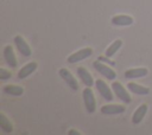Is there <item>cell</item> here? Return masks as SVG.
Here are the masks:
<instances>
[{"instance_id": "cell-1", "label": "cell", "mask_w": 152, "mask_h": 135, "mask_svg": "<svg viewBox=\"0 0 152 135\" xmlns=\"http://www.w3.org/2000/svg\"><path fill=\"white\" fill-rule=\"evenodd\" d=\"M82 96H83V102H84L87 112H89V114L94 112L95 108H96V102H95V97H94V94H93V90L90 89V86H87L83 90Z\"/></svg>"}, {"instance_id": "cell-2", "label": "cell", "mask_w": 152, "mask_h": 135, "mask_svg": "<svg viewBox=\"0 0 152 135\" xmlns=\"http://www.w3.org/2000/svg\"><path fill=\"white\" fill-rule=\"evenodd\" d=\"M93 68H94L97 72H100L102 76H104L107 79H109V81H114V79L116 78V73H115L110 68H108V66L104 65L103 63H100L99 60L93 62Z\"/></svg>"}, {"instance_id": "cell-3", "label": "cell", "mask_w": 152, "mask_h": 135, "mask_svg": "<svg viewBox=\"0 0 152 135\" xmlns=\"http://www.w3.org/2000/svg\"><path fill=\"white\" fill-rule=\"evenodd\" d=\"M112 89H113L114 94L118 96V98H119L120 101H122V102L126 103V104L131 103L132 99H131L129 94L125 90V88H124L119 82H113V83H112Z\"/></svg>"}, {"instance_id": "cell-4", "label": "cell", "mask_w": 152, "mask_h": 135, "mask_svg": "<svg viewBox=\"0 0 152 135\" xmlns=\"http://www.w3.org/2000/svg\"><path fill=\"white\" fill-rule=\"evenodd\" d=\"M91 53H93V50H91L90 47L82 49V50H80V51H77V52H75V53H72V54H70V56L68 57V63H70V64L78 63V62H81V60L88 58L89 56H91Z\"/></svg>"}, {"instance_id": "cell-5", "label": "cell", "mask_w": 152, "mask_h": 135, "mask_svg": "<svg viewBox=\"0 0 152 135\" xmlns=\"http://www.w3.org/2000/svg\"><path fill=\"white\" fill-rule=\"evenodd\" d=\"M14 44L19 51V53H21L24 57H30L32 54L31 49L28 46V44L25 41V39L21 36H15L14 37Z\"/></svg>"}, {"instance_id": "cell-6", "label": "cell", "mask_w": 152, "mask_h": 135, "mask_svg": "<svg viewBox=\"0 0 152 135\" xmlns=\"http://www.w3.org/2000/svg\"><path fill=\"white\" fill-rule=\"evenodd\" d=\"M95 85H96V89H97V91L100 92V95L104 98V101H112L113 99V94H112V91H110V89L108 88V85L103 82V81H101V79H97L96 82H95Z\"/></svg>"}, {"instance_id": "cell-7", "label": "cell", "mask_w": 152, "mask_h": 135, "mask_svg": "<svg viewBox=\"0 0 152 135\" xmlns=\"http://www.w3.org/2000/svg\"><path fill=\"white\" fill-rule=\"evenodd\" d=\"M58 73H59V76L63 78V81L70 86V89H72V90H77V89H78L77 82H76L75 77L70 73L69 70H66V69H61V70L58 71Z\"/></svg>"}, {"instance_id": "cell-8", "label": "cell", "mask_w": 152, "mask_h": 135, "mask_svg": "<svg viewBox=\"0 0 152 135\" xmlns=\"http://www.w3.org/2000/svg\"><path fill=\"white\" fill-rule=\"evenodd\" d=\"M125 111V107L120 104H107L101 108V112L104 115H116L122 114Z\"/></svg>"}, {"instance_id": "cell-9", "label": "cell", "mask_w": 152, "mask_h": 135, "mask_svg": "<svg viewBox=\"0 0 152 135\" xmlns=\"http://www.w3.org/2000/svg\"><path fill=\"white\" fill-rule=\"evenodd\" d=\"M112 24L115 26H129L133 24V18L126 14H119L112 18Z\"/></svg>"}, {"instance_id": "cell-10", "label": "cell", "mask_w": 152, "mask_h": 135, "mask_svg": "<svg viewBox=\"0 0 152 135\" xmlns=\"http://www.w3.org/2000/svg\"><path fill=\"white\" fill-rule=\"evenodd\" d=\"M36 69H37V63H36V62H30V63H27L25 66H23V68L19 70V72H18V78H19V79H24V78L28 77L32 72L36 71Z\"/></svg>"}, {"instance_id": "cell-11", "label": "cell", "mask_w": 152, "mask_h": 135, "mask_svg": "<svg viewBox=\"0 0 152 135\" xmlns=\"http://www.w3.org/2000/svg\"><path fill=\"white\" fill-rule=\"evenodd\" d=\"M4 58L6 60V63L11 66V68H17V59H15V56L13 53V49L11 45H7L5 46L4 49Z\"/></svg>"}, {"instance_id": "cell-12", "label": "cell", "mask_w": 152, "mask_h": 135, "mask_svg": "<svg viewBox=\"0 0 152 135\" xmlns=\"http://www.w3.org/2000/svg\"><path fill=\"white\" fill-rule=\"evenodd\" d=\"M147 69L145 68H137V69H129L125 72V78L127 79H134V78H140L147 75Z\"/></svg>"}, {"instance_id": "cell-13", "label": "cell", "mask_w": 152, "mask_h": 135, "mask_svg": "<svg viewBox=\"0 0 152 135\" xmlns=\"http://www.w3.org/2000/svg\"><path fill=\"white\" fill-rule=\"evenodd\" d=\"M77 75L82 79V82L84 83L86 86H93L94 85V79H93L91 75L86 70V68H83V66L77 68Z\"/></svg>"}, {"instance_id": "cell-14", "label": "cell", "mask_w": 152, "mask_h": 135, "mask_svg": "<svg viewBox=\"0 0 152 135\" xmlns=\"http://www.w3.org/2000/svg\"><path fill=\"white\" fill-rule=\"evenodd\" d=\"M146 111H147V105H146V104H141V105H139V107L137 108V110L134 111L133 116H132V122H133L134 124L140 123V122L142 121V118H144Z\"/></svg>"}, {"instance_id": "cell-15", "label": "cell", "mask_w": 152, "mask_h": 135, "mask_svg": "<svg viewBox=\"0 0 152 135\" xmlns=\"http://www.w3.org/2000/svg\"><path fill=\"white\" fill-rule=\"evenodd\" d=\"M127 88L133 92V94H137V95H147L150 92V89L146 88V86H142V85H139L137 83H132L129 82L127 84Z\"/></svg>"}, {"instance_id": "cell-16", "label": "cell", "mask_w": 152, "mask_h": 135, "mask_svg": "<svg viewBox=\"0 0 152 135\" xmlns=\"http://www.w3.org/2000/svg\"><path fill=\"white\" fill-rule=\"evenodd\" d=\"M4 91L6 94H10L12 96H20L24 92V89L19 85H5L4 86Z\"/></svg>"}, {"instance_id": "cell-17", "label": "cell", "mask_w": 152, "mask_h": 135, "mask_svg": "<svg viewBox=\"0 0 152 135\" xmlns=\"http://www.w3.org/2000/svg\"><path fill=\"white\" fill-rule=\"evenodd\" d=\"M0 128H1L2 131H5V133H11V131L13 130L10 120H8V118L6 117V115L2 114V112L0 114Z\"/></svg>"}, {"instance_id": "cell-18", "label": "cell", "mask_w": 152, "mask_h": 135, "mask_svg": "<svg viewBox=\"0 0 152 135\" xmlns=\"http://www.w3.org/2000/svg\"><path fill=\"white\" fill-rule=\"evenodd\" d=\"M121 45H122V41L120 40V39H118V40H115L110 46H108V49L106 50V57H108V58H110V57H113L114 56V53H116V51L121 47Z\"/></svg>"}, {"instance_id": "cell-19", "label": "cell", "mask_w": 152, "mask_h": 135, "mask_svg": "<svg viewBox=\"0 0 152 135\" xmlns=\"http://www.w3.org/2000/svg\"><path fill=\"white\" fill-rule=\"evenodd\" d=\"M12 77V73L10 72V71H7L6 69H4V68H1L0 69V79L1 81H6V79H10Z\"/></svg>"}, {"instance_id": "cell-20", "label": "cell", "mask_w": 152, "mask_h": 135, "mask_svg": "<svg viewBox=\"0 0 152 135\" xmlns=\"http://www.w3.org/2000/svg\"><path fill=\"white\" fill-rule=\"evenodd\" d=\"M69 134H71V135H72V134H76V135H77V134H80V133H78V131H75V130H70Z\"/></svg>"}]
</instances>
